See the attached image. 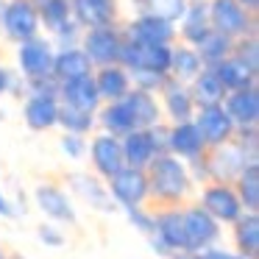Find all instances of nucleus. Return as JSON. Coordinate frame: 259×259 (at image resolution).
Wrapping results in <instances>:
<instances>
[{
	"mask_svg": "<svg viewBox=\"0 0 259 259\" xmlns=\"http://www.w3.org/2000/svg\"><path fill=\"white\" fill-rule=\"evenodd\" d=\"M125 218H128V223L134 226L140 234H151L153 231V212H148L145 206H131V209H125Z\"/></svg>",
	"mask_w": 259,
	"mask_h": 259,
	"instance_id": "obj_39",
	"label": "nucleus"
},
{
	"mask_svg": "<svg viewBox=\"0 0 259 259\" xmlns=\"http://www.w3.org/2000/svg\"><path fill=\"white\" fill-rule=\"evenodd\" d=\"M90 159H92V167H95V176H101L103 181L112 179L120 167H125L120 140L112 134H98L90 142Z\"/></svg>",
	"mask_w": 259,
	"mask_h": 259,
	"instance_id": "obj_17",
	"label": "nucleus"
},
{
	"mask_svg": "<svg viewBox=\"0 0 259 259\" xmlns=\"http://www.w3.org/2000/svg\"><path fill=\"white\" fill-rule=\"evenodd\" d=\"M59 145H62L67 159H84L87 156V140L81 134H64Z\"/></svg>",
	"mask_w": 259,
	"mask_h": 259,
	"instance_id": "obj_40",
	"label": "nucleus"
},
{
	"mask_svg": "<svg viewBox=\"0 0 259 259\" xmlns=\"http://www.w3.org/2000/svg\"><path fill=\"white\" fill-rule=\"evenodd\" d=\"M234 192L245 212H259V162H248L234 179Z\"/></svg>",
	"mask_w": 259,
	"mask_h": 259,
	"instance_id": "obj_33",
	"label": "nucleus"
},
{
	"mask_svg": "<svg viewBox=\"0 0 259 259\" xmlns=\"http://www.w3.org/2000/svg\"><path fill=\"white\" fill-rule=\"evenodd\" d=\"M25 125L31 131H51L59 120V98L56 95H28L23 106Z\"/></svg>",
	"mask_w": 259,
	"mask_h": 259,
	"instance_id": "obj_22",
	"label": "nucleus"
},
{
	"mask_svg": "<svg viewBox=\"0 0 259 259\" xmlns=\"http://www.w3.org/2000/svg\"><path fill=\"white\" fill-rule=\"evenodd\" d=\"M153 237L164 242L170 251H184V223L179 206H162L153 214Z\"/></svg>",
	"mask_w": 259,
	"mask_h": 259,
	"instance_id": "obj_23",
	"label": "nucleus"
},
{
	"mask_svg": "<svg viewBox=\"0 0 259 259\" xmlns=\"http://www.w3.org/2000/svg\"><path fill=\"white\" fill-rule=\"evenodd\" d=\"M137 6H140V14H156L176 25L187 9V0H137Z\"/></svg>",
	"mask_w": 259,
	"mask_h": 259,
	"instance_id": "obj_37",
	"label": "nucleus"
},
{
	"mask_svg": "<svg viewBox=\"0 0 259 259\" xmlns=\"http://www.w3.org/2000/svg\"><path fill=\"white\" fill-rule=\"evenodd\" d=\"M234 248L240 256L256 259L259 256V214L256 212H242L234 220Z\"/></svg>",
	"mask_w": 259,
	"mask_h": 259,
	"instance_id": "obj_30",
	"label": "nucleus"
},
{
	"mask_svg": "<svg viewBox=\"0 0 259 259\" xmlns=\"http://www.w3.org/2000/svg\"><path fill=\"white\" fill-rule=\"evenodd\" d=\"M195 51H198V56H201L203 67H214V64L223 62L226 56H231V51H234V39L218 34V31H209V34L195 45Z\"/></svg>",
	"mask_w": 259,
	"mask_h": 259,
	"instance_id": "obj_35",
	"label": "nucleus"
},
{
	"mask_svg": "<svg viewBox=\"0 0 259 259\" xmlns=\"http://www.w3.org/2000/svg\"><path fill=\"white\" fill-rule=\"evenodd\" d=\"M34 203L39 206V212L45 218H51L53 223L75 226L78 223V212L73 206V198L56 184H39L34 190Z\"/></svg>",
	"mask_w": 259,
	"mask_h": 259,
	"instance_id": "obj_14",
	"label": "nucleus"
},
{
	"mask_svg": "<svg viewBox=\"0 0 259 259\" xmlns=\"http://www.w3.org/2000/svg\"><path fill=\"white\" fill-rule=\"evenodd\" d=\"M123 103L128 106V112H131V117H134L137 128H151V125H156L159 120H162V109H159L153 92H145V90L131 87V90L125 92Z\"/></svg>",
	"mask_w": 259,
	"mask_h": 259,
	"instance_id": "obj_25",
	"label": "nucleus"
},
{
	"mask_svg": "<svg viewBox=\"0 0 259 259\" xmlns=\"http://www.w3.org/2000/svg\"><path fill=\"white\" fill-rule=\"evenodd\" d=\"M120 148H123L125 167H140V170H145L148 164L153 162V156L162 153L156 145V140H153V134H151V128L128 131L125 137H120Z\"/></svg>",
	"mask_w": 259,
	"mask_h": 259,
	"instance_id": "obj_18",
	"label": "nucleus"
},
{
	"mask_svg": "<svg viewBox=\"0 0 259 259\" xmlns=\"http://www.w3.org/2000/svg\"><path fill=\"white\" fill-rule=\"evenodd\" d=\"M167 259H203L201 253H195V251H173Z\"/></svg>",
	"mask_w": 259,
	"mask_h": 259,
	"instance_id": "obj_44",
	"label": "nucleus"
},
{
	"mask_svg": "<svg viewBox=\"0 0 259 259\" xmlns=\"http://www.w3.org/2000/svg\"><path fill=\"white\" fill-rule=\"evenodd\" d=\"M39 12V25H45L62 48H75L81 25L73 20L70 0H31Z\"/></svg>",
	"mask_w": 259,
	"mask_h": 259,
	"instance_id": "obj_4",
	"label": "nucleus"
},
{
	"mask_svg": "<svg viewBox=\"0 0 259 259\" xmlns=\"http://www.w3.org/2000/svg\"><path fill=\"white\" fill-rule=\"evenodd\" d=\"M125 39L134 42H156V45H170L176 36V25L167 20L156 17V14H140L137 20H131L128 28L123 31Z\"/></svg>",
	"mask_w": 259,
	"mask_h": 259,
	"instance_id": "obj_20",
	"label": "nucleus"
},
{
	"mask_svg": "<svg viewBox=\"0 0 259 259\" xmlns=\"http://www.w3.org/2000/svg\"><path fill=\"white\" fill-rule=\"evenodd\" d=\"M192 123H195L198 131H201L206 148L226 145V142H231V137H234V123H231V117L226 114L223 103L198 106V112L192 114Z\"/></svg>",
	"mask_w": 259,
	"mask_h": 259,
	"instance_id": "obj_11",
	"label": "nucleus"
},
{
	"mask_svg": "<svg viewBox=\"0 0 259 259\" xmlns=\"http://www.w3.org/2000/svg\"><path fill=\"white\" fill-rule=\"evenodd\" d=\"M78 75H92V62L81 48H62L53 56V78L62 81L78 78Z\"/></svg>",
	"mask_w": 259,
	"mask_h": 259,
	"instance_id": "obj_28",
	"label": "nucleus"
},
{
	"mask_svg": "<svg viewBox=\"0 0 259 259\" xmlns=\"http://www.w3.org/2000/svg\"><path fill=\"white\" fill-rule=\"evenodd\" d=\"M67 184H70V192L75 198L87 203L90 209L95 212H103V214H114L117 212V203L112 201L106 190V181L101 176H90V173H70L67 176Z\"/></svg>",
	"mask_w": 259,
	"mask_h": 259,
	"instance_id": "obj_13",
	"label": "nucleus"
},
{
	"mask_svg": "<svg viewBox=\"0 0 259 259\" xmlns=\"http://www.w3.org/2000/svg\"><path fill=\"white\" fill-rule=\"evenodd\" d=\"M206 176L209 181H223V184H234V179L240 176V170L245 167L248 162H256L251 159L234 140L226 142V145H218V148H209L206 156Z\"/></svg>",
	"mask_w": 259,
	"mask_h": 259,
	"instance_id": "obj_7",
	"label": "nucleus"
},
{
	"mask_svg": "<svg viewBox=\"0 0 259 259\" xmlns=\"http://www.w3.org/2000/svg\"><path fill=\"white\" fill-rule=\"evenodd\" d=\"M209 148L203 142L201 131L195 128L192 120H184V123H173L167 128V153L179 156L181 162H192V159L203 156Z\"/></svg>",
	"mask_w": 259,
	"mask_h": 259,
	"instance_id": "obj_15",
	"label": "nucleus"
},
{
	"mask_svg": "<svg viewBox=\"0 0 259 259\" xmlns=\"http://www.w3.org/2000/svg\"><path fill=\"white\" fill-rule=\"evenodd\" d=\"M6 259H28V256H23V253H9Z\"/></svg>",
	"mask_w": 259,
	"mask_h": 259,
	"instance_id": "obj_47",
	"label": "nucleus"
},
{
	"mask_svg": "<svg viewBox=\"0 0 259 259\" xmlns=\"http://www.w3.org/2000/svg\"><path fill=\"white\" fill-rule=\"evenodd\" d=\"M231 53H234L240 62H245L253 73L259 70V48H256V36L253 34L251 36H240V45H237Z\"/></svg>",
	"mask_w": 259,
	"mask_h": 259,
	"instance_id": "obj_38",
	"label": "nucleus"
},
{
	"mask_svg": "<svg viewBox=\"0 0 259 259\" xmlns=\"http://www.w3.org/2000/svg\"><path fill=\"white\" fill-rule=\"evenodd\" d=\"M92 78H95V87H98L101 101H106V103L123 101L125 92L131 90L128 70L120 67V64H103V67L98 70V75H92Z\"/></svg>",
	"mask_w": 259,
	"mask_h": 259,
	"instance_id": "obj_26",
	"label": "nucleus"
},
{
	"mask_svg": "<svg viewBox=\"0 0 259 259\" xmlns=\"http://www.w3.org/2000/svg\"><path fill=\"white\" fill-rule=\"evenodd\" d=\"M209 31H212V25H209V6L203 0H187V9L181 14V39L190 48H195Z\"/></svg>",
	"mask_w": 259,
	"mask_h": 259,
	"instance_id": "obj_27",
	"label": "nucleus"
},
{
	"mask_svg": "<svg viewBox=\"0 0 259 259\" xmlns=\"http://www.w3.org/2000/svg\"><path fill=\"white\" fill-rule=\"evenodd\" d=\"M223 109L231 117L234 128H245V125H256L259 120V90L253 87H242V90L226 92Z\"/></svg>",
	"mask_w": 259,
	"mask_h": 259,
	"instance_id": "obj_16",
	"label": "nucleus"
},
{
	"mask_svg": "<svg viewBox=\"0 0 259 259\" xmlns=\"http://www.w3.org/2000/svg\"><path fill=\"white\" fill-rule=\"evenodd\" d=\"M212 70H214V75L220 78V84H223L226 92H234V90H242V87L256 84V73H253L245 62H240L234 53L226 56L223 62H218Z\"/></svg>",
	"mask_w": 259,
	"mask_h": 259,
	"instance_id": "obj_29",
	"label": "nucleus"
},
{
	"mask_svg": "<svg viewBox=\"0 0 259 259\" xmlns=\"http://www.w3.org/2000/svg\"><path fill=\"white\" fill-rule=\"evenodd\" d=\"M201 203L220 226H231L240 218L245 209H242L240 198L234 192V184H223V181H206V187L201 190Z\"/></svg>",
	"mask_w": 259,
	"mask_h": 259,
	"instance_id": "obj_8",
	"label": "nucleus"
},
{
	"mask_svg": "<svg viewBox=\"0 0 259 259\" xmlns=\"http://www.w3.org/2000/svg\"><path fill=\"white\" fill-rule=\"evenodd\" d=\"M201 256L203 259H245L237 251H229V248H220V245H212V248H206V251H201Z\"/></svg>",
	"mask_w": 259,
	"mask_h": 259,
	"instance_id": "obj_42",
	"label": "nucleus"
},
{
	"mask_svg": "<svg viewBox=\"0 0 259 259\" xmlns=\"http://www.w3.org/2000/svg\"><path fill=\"white\" fill-rule=\"evenodd\" d=\"M209 25L212 31L229 36V39H240V36L253 34V14L237 3V0H209Z\"/></svg>",
	"mask_w": 259,
	"mask_h": 259,
	"instance_id": "obj_5",
	"label": "nucleus"
},
{
	"mask_svg": "<svg viewBox=\"0 0 259 259\" xmlns=\"http://www.w3.org/2000/svg\"><path fill=\"white\" fill-rule=\"evenodd\" d=\"M95 123H101L103 134H112V137H125L128 131H134V117H131L128 106H125L123 101H112L106 103V106L101 109V114L95 117Z\"/></svg>",
	"mask_w": 259,
	"mask_h": 259,
	"instance_id": "obj_31",
	"label": "nucleus"
},
{
	"mask_svg": "<svg viewBox=\"0 0 259 259\" xmlns=\"http://www.w3.org/2000/svg\"><path fill=\"white\" fill-rule=\"evenodd\" d=\"M164 92V112L173 123H184V120H192L195 114V101H192V92L184 81L167 78V84L162 87Z\"/></svg>",
	"mask_w": 259,
	"mask_h": 259,
	"instance_id": "obj_24",
	"label": "nucleus"
},
{
	"mask_svg": "<svg viewBox=\"0 0 259 259\" xmlns=\"http://www.w3.org/2000/svg\"><path fill=\"white\" fill-rule=\"evenodd\" d=\"M70 9L81 28H103L117 20V0H70Z\"/></svg>",
	"mask_w": 259,
	"mask_h": 259,
	"instance_id": "obj_21",
	"label": "nucleus"
},
{
	"mask_svg": "<svg viewBox=\"0 0 259 259\" xmlns=\"http://www.w3.org/2000/svg\"><path fill=\"white\" fill-rule=\"evenodd\" d=\"M0 259H6V251H3V248H0Z\"/></svg>",
	"mask_w": 259,
	"mask_h": 259,
	"instance_id": "obj_49",
	"label": "nucleus"
},
{
	"mask_svg": "<svg viewBox=\"0 0 259 259\" xmlns=\"http://www.w3.org/2000/svg\"><path fill=\"white\" fill-rule=\"evenodd\" d=\"M192 101H195V106H212V103H223L226 98V90L223 84H220V78L214 75L212 67H203L201 73L192 78Z\"/></svg>",
	"mask_w": 259,
	"mask_h": 259,
	"instance_id": "obj_32",
	"label": "nucleus"
},
{
	"mask_svg": "<svg viewBox=\"0 0 259 259\" xmlns=\"http://www.w3.org/2000/svg\"><path fill=\"white\" fill-rule=\"evenodd\" d=\"M181 223H184V251L201 253V251H206V248L220 242L223 226L201 203H192V206L181 209Z\"/></svg>",
	"mask_w": 259,
	"mask_h": 259,
	"instance_id": "obj_3",
	"label": "nucleus"
},
{
	"mask_svg": "<svg viewBox=\"0 0 259 259\" xmlns=\"http://www.w3.org/2000/svg\"><path fill=\"white\" fill-rule=\"evenodd\" d=\"M106 190L117 209L145 206L148 201V176L140 167H120L112 179H106Z\"/></svg>",
	"mask_w": 259,
	"mask_h": 259,
	"instance_id": "obj_6",
	"label": "nucleus"
},
{
	"mask_svg": "<svg viewBox=\"0 0 259 259\" xmlns=\"http://www.w3.org/2000/svg\"><path fill=\"white\" fill-rule=\"evenodd\" d=\"M117 64H120V67H125L128 73L170 75V45L123 39V48H120V62Z\"/></svg>",
	"mask_w": 259,
	"mask_h": 259,
	"instance_id": "obj_2",
	"label": "nucleus"
},
{
	"mask_svg": "<svg viewBox=\"0 0 259 259\" xmlns=\"http://www.w3.org/2000/svg\"><path fill=\"white\" fill-rule=\"evenodd\" d=\"M59 103H67V106L95 114L101 109V95H98L95 78L92 75H78V78L62 81L59 84Z\"/></svg>",
	"mask_w": 259,
	"mask_h": 259,
	"instance_id": "obj_19",
	"label": "nucleus"
},
{
	"mask_svg": "<svg viewBox=\"0 0 259 259\" xmlns=\"http://www.w3.org/2000/svg\"><path fill=\"white\" fill-rule=\"evenodd\" d=\"M36 237H39L48 248H62L64 245V234L56 223H42L39 229H36Z\"/></svg>",
	"mask_w": 259,
	"mask_h": 259,
	"instance_id": "obj_41",
	"label": "nucleus"
},
{
	"mask_svg": "<svg viewBox=\"0 0 259 259\" xmlns=\"http://www.w3.org/2000/svg\"><path fill=\"white\" fill-rule=\"evenodd\" d=\"M56 125H62L64 134H81L87 137L92 128H95V114L84 112V109L67 106V103H59V120Z\"/></svg>",
	"mask_w": 259,
	"mask_h": 259,
	"instance_id": "obj_36",
	"label": "nucleus"
},
{
	"mask_svg": "<svg viewBox=\"0 0 259 259\" xmlns=\"http://www.w3.org/2000/svg\"><path fill=\"white\" fill-rule=\"evenodd\" d=\"M3 9H6V0H0V14H3Z\"/></svg>",
	"mask_w": 259,
	"mask_h": 259,
	"instance_id": "obj_48",
	"label": "nucleus"
},
{
	"mask_svg": "<svg viewBox=\"0 0 259 259\" xmlns=\"http://www.w3.org/2000/svg\"><path fill=\"white\" fill-rule=\"evenodd\" d=\"M53 56H56L53 45L42 36H31V39L20 42V51H17L20 73L28 81L48 78V75H53Z\"/></svg>",
	"mask_w": 259,
	"mask_h": 259,
	"instance_id": "obj_12",
	"label": "nucleus"
},
{
	"mask_svg": "<svg viewBox=\"0 0 259 259\" xmlns=\"http://www.w3.org/2000/svg\"><path fill=\"white\" fill-rule=\"evenodd\" d=\"M17 206H14V201L3 192V187H0V218H17Z\"/></svg>",
	"mask_w": 259,
	"mask_h": 259,
	"instance_id": "obj_43",
	"label": "nucleus"
},
{
	"mask_svg": "<svg viewBox=\"0 0 259 259\" xmlns=\"http://www.w3.org/2000/svg\"><path fill=\"white\" fill-rule=\"evenodd\" d=\"M0 25L12 42H25L39 31V12L31 0H9L0 14Z\"/></svg>",
	"mask_w": 259,
	"mask_h": 259,
	"instance_id": "obj_10",
	"label": "nucleus"
},
{
	"mask_svg": "<svg viewBox=\"0 0 259 259\" xmlns=\"http://www.w3.org/2000/svg\"><path fill=\"white\" fill-rule=\"evenodd\" d=\"M237 3H240L242 9H245V12H256V6H259V0H237Z\"/></svg>",
	"mask_w": 259,
	"mask_h": 259,
	"instance_id": "obj_45",
	"label": "nucleus"
},
{
	"mask_svg": "<svg viewBox=\"0 0 259 259\" xmlns=\"http://www.w3.org/2000/svg\"><path fill=\"white\" fill-rule=\"evenodd\" d=\"M145 176H148V198H153L162 206L184 203L192 190L187 162H181L173 153H156L153 162L145 167Z\"/></svg>",
	"mask_w": 259,
	"mask_h": 259,
	"instance_id": "obj_1",
	"label": "nucleus"
},
{
	"mask_svg": "<svg viewBox=\"0 0 259 259\" xmlns=\"http://www.w3.org/2000/svg\"><path fill=\"white\" fill-rule=\"evenodd\" d=\"M9 90V73L3 67H0V95H3V92Z\"/></svg>",
	"mask_w": 259,
	"mask_h": 259,
	"instance_id": "obj_46",
	"label": "nucleus"
},
{
	"mask_svg": "<svg viewBox=\"0 0 259 259\" xmlns=\"http://www.w3.org/2000/svg\"><path fill=\"white\" fill-rule=\"evenodd\" d=\"M201 70H203V62L195 48H190V45L170 48V75L176 81H192Z\"/></svg>",
	"mask_w": 259,
	"mask_h": 259,
	"instance_id": "obj_34",
	"label": "nucleus"
},
{
	"mask_svg": "<svg viewBox=\"0 0 259 259\" xmlns=\"http://www.w3.org/2000/svg\"><path fill=\"white\" fill-rule=\"evenodd\" d=\"M123 31L117 25H103V28H87L84 34V48L81 51L90 56L92 67L103 64H117L120 62V48H123Z\"/></svg>",
	"mask_w": 259,
	"mask_h": 259,
	"instance_id": "obj_9",
	"label": "nucleus"
}]
</instances>
